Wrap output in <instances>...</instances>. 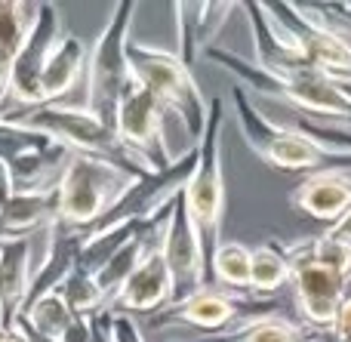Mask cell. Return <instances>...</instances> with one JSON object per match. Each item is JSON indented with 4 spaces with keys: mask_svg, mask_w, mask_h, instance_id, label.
I'll use <instances>...</instances> for the list:
<instances>
[{
    "mask_svg": "<svg viewBox=\"0 0 351 342\" xmlns=\"http://www.w3.org/2000/svg\"><path fill=\"white\" fill-rule=\"evenodd\" d=\"M133 182L139 179L105 160L71 154L59 179V219L56 222L86 234L121 204V197L133 188Z\"/></svg>",
    "mask_w": 351,
    "mask_h": 342,
    "instance_id": "cell-6",
    "label": "cell"
},
{
    "mask_svg": "<svg viewBox=\"0 0 351 342\" xmlns=\"http://www.w3.org/2000/svg\"><path fill=\"white\" fill-rule=\"evenodd\" d=\"M6 330V327H3V318H0V333H3Z\"/></svg>",
    "mask_w": 351,
    "mask_h": 342,
    "instance_id": "cell-34",
    "label": "cell"
},
{
    "mask_svg": "<svg viewBox=\"0 0 351 342\" xmlns=\"http://www.w3.org/2000/svg\"><path fill=\"white\" fill-rule=\"evenodd\" d=\"M12 330H19V333H22V337L28 339V342H56V339H47V337H40V333H37L34 327H31V324H28V321H25V318H19Z\"/></svg>",
    "mask_w": 351,
    "mask_h": 342,
    "instance_id": "cell-31",
    "label": "cell"
},
{
    "mask_svg": "<svg viewBox=\"0 0 351 342\" xmlns=\"http://www.w3.org/2000/svg\"><path fill=\"white\" fill-rule=\"evenodd\" d=\"M293 262V300H296V312L302 324L315 333H330L336 324L342 302L348 296L351 278L346 271L333 269V265L321 262L311 250V238L287 244Z\"/></svg>",
    "mask_w": 351,
    "mask_h": 342,
    "instance_id": "cell-10",
    "label": "cell"
},
{
    "mask_svg": "<svg viewBox=\"0 0 351 342\" xmlns=\"http://www.w3.org/2000/svg\"><path fill=\"white\" fill-rule=\"evenodd\" d=\"M324 234H330V238H336V241H346V244H351V210L346 216H342L336 225H330Z\"/></svg>",
    "mask_w": 351,
    "mask_h": 342,
    "instance_id": "cell-30",
    "label": "cell"
},
{
    "mask_svg": "<svg viewBox=\"0 0 351 342\" xmlns=\"http://www.w3.org/2000/svg\"><path fill=\"white\" fill-rule=\"evenodd\" d=\"M231 102H234V114L241 123V133L247 145L265 160L268 167L284 173H302V170H321V167H351V154L327 151L315 139L296 127H280V123L268 121L247 96V86L237 84L231 90Z\"/></svg>",
    "mask_w": 351,
    "mask_h": 342,
    "instance_id": "cell-3",
    "label": "cell"
},
{
    "mask_svg": "<svg viewBox=\"0 0 351 342\" xmlns=\"http://www.w3.org/2000/svg\"><path fill=\"white\" fill-rule=\"evenodd\" d=\"M68 160L71 151L53 136L19 121H0V164L10 173V188L16 195L56 188Z\"/></svg>",
    "mask_w": 351,
    "mask_h": 342,
    "instance_id": "cell-9",
    "label": "cell"
},
{
    "mask_svg": "<svg viewBox=\"0 0 351 342\" xmlns=\"http://www.w3.org/2000/svg\"><path fill=\"white\" fill-rule=\"evenodd\" d=\"M237 3H173L176 16V40H179V56L188 68L197 62L213 47L216 34L222 31L225 19L234 12Z\"/></svg>",
    "mask_w": 351,
    "mask_h": 342,
    "instance_id": "cell-17",
    "label": "cell"
},
{
    "mask_svg": "<svg viewBox=\"0 0 351 342\" xmlns=\"http://www.w3.org/2000/svg\"><path fill=\"white\" fill-rule=\"evenodd\" d=\"M10 195H12V188H10V173H6V167L0 164V204H3Z\"/></svg>",
    "mask_w": 351,
    "mask_h": 342,
    "instance_id": "cell-32",
    "label": "cell"
},
{
    "mask_svg": "<svg viewBox=\"0 0 351 342\" xmlns=\"http://www.w3.org/2000/svg\"><path fill=\"white\" fill-rule=\"evenodd\" d=\"M197 167L185 185V207L206 259H213L216 247L222 244V213H225V179H222V99H210V117H206L204 139L197 142Z\"/></svg>",
    "mask_w": 351,
    "mask_h": 342,
    "instance_id": "cell-7",
    "label": "cell"
},
{
    "mask_svg": "<svg viewBox=\"0 0 351 342\" xmlns=\"http://www.w3.org/2000/svg\"><path fill=\"white\" fill-rule=\"evenodd\" d=\"M62 37V19H59V6L56 3H37V19L31 28L28 40H25L22 53L16 59L10 77V99H6L3 114H19V111H34L43 108V93H40V80L47 71V62L53 56V47ZM3 121V117H0Z\"/></svg>",
    "mask_w": 351,
    "mask_h": 342,
    "instance_id": "cell-12",
    "label": "cell"
},
{
    "mask_svg": "<svg viewBox=\"0 0 351 342\" xmlns=\"http://www.w3.org/2000/svg\"><path fill=\"white\" fill-rule=\"evenodd\" d=\"M268 12L317 71L351 90V40L342 31H336L311 3H268Z\"/></svg>",
    "mask_w": 351,
    "mask_h": 342,
    "instance_id": "cell-11",
    "label": "cell"
},
{
    "mask_svg": "<svg viewBox=\"0 0 351 342\" xmlns=\"http://www.w3.org/2000/svg\"><path fill=\"white\" fill-rule=\"evenodd\" d=\"M206 59L222 65L225 71H231L241 86L262 93V96L280 99V102L299 108L305 117H327L330 123L339 127H351V93L346 86H339L336 80H330L327 74H321L315 65L311 68H299V71H287V74H271L256 62H247L243 56L231 53L222 47H210Z\"/></svg>",
    "mask_w": 351,
    "mask_h": 342,
    "instance_id": "cell-1",
    "label": "cell"
},
{
    "mask_svg": "<svg viewBox=\"0 0 351 342\" xmlns=\"http://www.w3.org/2000/svg\"><path fill=\"white\" fill-rule=\"evenodd\" d=\"M62 296H65V302L71 306V312L84 315V318H90V315H96L105 308V296H102V290H99L96 275L80 269V265H74L68 281L62 284Z\"/></svg>",
    "mask_w": 351,
    "mask_h": 342,
    "instance_id": "cell-26",
    "label": "cell"
},
{
    "mask_svg": "<svg viewBox=\"0 0 351 342\" xmlns=\"http://www.w3.org/2000/svg\"><path fill=\"white\" fill-rule=\"evenodd\" d=\"M3 121H19V123H25V127H34V130H40V133L53 136L56 142H62L71 154L105 160V164L117 167V170L130 173V176H136V179H145L148 173H152L139 154L123 145L117 130L102 123L90 108L43 105V108H34V111L10 114V117H3Z\"/></svg>",
    "mask_w": 351,
    "mask_h": 342,
    "instance_id": "cell-2",
    "label": "cell"
},
{
    "mask_svg": "<svg viewBox=\"0 0 351 342\" xmlns=\"http://www.w3.org/2000/svg\"><path fill=\"white\" fill-rule=\"evenodd\" d=\"M0 244H3V241H0Z\"/></svg>",
    "mask_w": 351,
    "mask_h": 342,
    "instance_id": "cell-35",
    "label": "cell"
},
{
    "mask_svg": "<svg viewBox=\"0 0 351 342\" xmlns=\"http://www.w3.org/2000/svg\"><path fill=\"white\" fill-rule=\"evenodd\" d=\"M22 318L28 321V324L34 327L40 337L62 342V337L68 333V327L74 324V318H77V315H74L71 306L65 302L62 290H56V293H47V296H40L37 302H31V306L25 308Z\"/></svg>",
    "mask_w": 351,
    "mask_h": 342,
    "instance_id": "cell-25",
    "label": "cell"
},
{
    "mask_svg": "<svg viewBox=\"0 0 351 342\" xmlns=\"http://www.w3.org/2000/svg\"><path fill=\"white\" fill-rule=\"evenodd\" d=\"M86 43L74 34H62L59 43L53 47V56L47 62V71L40 80V93H43V105H56V99L68 96L74 90V84L80 80V74L86 71Z\"/></svg>",
    "mask_w": 351,
    "mask_h": 342,
    "instance_id": "cell-21",
    "label": "cell"
},
{
    "mask_svg": "<svg viewBox=\"0 0 351 342\" xmlns=\"http://www.w3.org/2000/svg\"><path fill=\"white\" fill-rule=\"evenodd\" d=\"M160 253H164V262L173 278V306L206 287L210 259H206L200 234H197V228H194L191 216H188L185 195H179L170 204L164 238H160Z\"/></svg>",
    "mask_w": 351,
    "mask_h": 342,
    "instance_id": "cell-14",
    "label": "cell"
},
{
    "mask_svg": "<svg viewBox=\"0 0 351 342\" xmlns=\"http://www.w3.org/2000/svg\"><path fill=\"white\" fill-rule=\"evenodd\" d=\"M333 333L339 342H348L351 339V290H348V296H346V302H342V308H339V315H336V324H333Z\"/></svg>",
    "mask_w": 351,
    "mask_h": 342,
    "instance_id": "cell-29",
    "label": "cell"
},
{
    "mask_svg": "<svg viewBox=\"0 0 351 342\" xmlns=\"http://www.w3.org/2000/svg\"><path fill=\"white\" fill-rule=\"evenodd\" d=\"M173 306V278L170 269L164 262L160 244L152 247L145 253V259L139 262V269L130 275V281L123 284V290L111 300V306L105 312L111 315H158L164 308Z\"/></svg>",
    "mask_w": 351,
    "mask_h": 342,
    "instance_id": "cell-15",
    "label": "cell"
},
{
    "mask_svg": "<svg viewBox=\"0 0 351 342\" xmlns=\"http://www.w3.org/2000/svg\"><path fill=\"white\" fill-rule=\"evenodd\" d=\"M315 337H317V342H339L333 333H315Z\"/></svg>",
    "mask_w": 351,
    "mask_h": 342,
    "instance_id": "cell-33",
    "label": "cell"
},
{
    "mask_svg": "<svg viewBox=\"0 0 351 342\" xmlns=\"http://www.w3.org/2000/svg\"><path fill=\"white\" fill-rule=\"evenodd\" d=\"M210 275L231 293H250L253 278V250L241 241H222L210 259Z\"/></svg>",
    "mask_w": 351,
    "mask_h": 342,
    "instance_id": "cell-24",
    "label": "cell"
},
{
    "mask_svg": "<svg viewBox=\"0 0 351 342\" xmlns=\"http://www.w3.org/2000/svg\"><path fill=\"white\" fill-rule=\"evenodd\" d=\"M271 315H284V306L278 300H262L253 293H231V290L204 287L194 296L176 302L152 318L154 330L164 327H194L200 337H216V333H228L237 327L250 324L259 318H271Z\"/></svg>",
    "mask_w": 351,
    "mask_h": 342,
    "instance_id": "cell-8",
    "label": "cell"
},
{
    "mask_svg": "<svg viewBox=\"0 0 351 342\" xmlns=\"http://www.w3.org/2000/svg\"><path fill=\"white\" fill-rule=\"evenodd\" d=\"M136 3L121 0L111 10L105 31L96 37L86 62V108L102 123L114 127L121 102L133 86V68H130V25H133Z\"/></svg>",
    "mask_w": 351,
    "mask_h": 342,
    "instance_id": "cell-4",
    "label": "cell"
},
{
    "mask_svg": "<svg viewBox=\"0 0 351 342\" xmlns=\"http://www.w3.org/2000/svg\"><path fill=\"white\" fill-rule=\"evenodd\" d=\"M293 281V262L287 247L265 241V244L253 247V278H250V293L271 300L284 284Z\"/></svg>",
    "mask_w": 351,
    "mask_h": 342,
    "instance_id": "cell-23",
    "label": "cell"
},
{
    "mask_svg": "<svg viewBox=\"0 0 351 342\" xmlns=\"http://www.w3.org/2000/svg\"><path fill=\"white\" fill-rule=\"evenodd\" d=\"M37 19V3H19V0H0V117H3L6 99H10V77L16 59L28 40Z\"/></svg>",
    "mask_w": 351,
    "mask_h": 342,
    "instance_id": "cell-20",
    "label": "cell"
},
{
    "mask_svg": "<svg viewBox=\"0 0 351 342\" xmlns=\"http://www.w3.org/2000/svg\"><path fill=\"white\" fill-rule=\"evenodd\" d=\"M111 333H114V342H145V339H142V330H139V324H136L133 315H114Z\"/></svg>",
    "mask_w": 351,
    "mask_h": 342,
    "instance_id": "cell-27",
    "label": "cell"
},
{
    "mask_svg": "<svg viewBox=\"0 0 351 342\" xmlns=\"http://www.w3.org/2000/svg\"><path fill=\"white\" fill-rule=\"evenodd\" d=\"M290 207L317 222H336L351 210V176L342 170H317L290 191Z\"/></svg>",
    "mask_w": 351,
    "mask_h": 342,
    "instance_id": "cell-16",
    "label": "cell"
},
{
    "mask_svg": "<svg viewBox=\"0 0 351 342\" xmlns=\"http://www.w3.org/2000/svg\"><path fill=\"white\" fill-rule=\"evenodd\" d=\"M176 342H317L315 330L305 324L284 318V315H271V318H259L250 324L237 327L228 333H216V337H194V339H176Z\"/></svg>",
    "mask_w": 351,
    "mask_h": 342,
    "instance_id": "cell-22",
    "label": "cell"
},
{
    "mask_svg": "<svg viewBox=\"0 0 351 342\" xmlns=\"http://www.w3.org/2000/svg\"><path fill=\"white\" fill-rule=\"evenodd\" d=\"M31 238L3 241L0 244V318L3 327L12 330L25 315L31 293Z\"/></svg>",
    "mask_w": 351,
    "mask_h": 342,
    "instance_id": "cell-18",
    "label": "cell"
},
{
    "mask_svg": "<svg viewBox=\"0 0 351 342\" xmlns=\"http://www.w3.org/2000/svg\"><path fill=\"white\" fill-rule=\"evenodd\" d=\"M164 117H167V108L158 102V96L148 93L133 77V86L127 90L121 111H117L114 130L123 139V145L139 154L152 173H164L176 164V158L170 154L164 139Z\"/></svg>",
    "mask_w": 351,
    "mask_h": 342,
    "instance_id": "cell-13",
    "label": "cell"
},
{
    "mask_svg": "<svg viewBox=\"0 0 351 342\" xmlns=\"http://www.w3.org/2000/svg\"><path fill=\"white\" fill-rule=\"evenodd\" d=\"M59 219V185L47 191H12L0 204V241L31 238L37 228L53 225Z\"/></svg>",
    "mask_w": 351,
    "mask_h": 342,
    "instance_id": "cell-19",
    "label": "cell"
},
{
    "mask_svg": "<svg viewBox=\"0 0 351 342\" xmlns=\"http://www.w3.org/2000/svg\"><path fill=\"white\" fill-rule=\"evenodd\" d=\"M130 68L133 77L145 86L148 93L158 96V102L167 108V114H176L185 127V133L197 145L204 139L206 117H210V105L200 96L197 80L191 77V68L179 59L176 53L158 47H145V43L130 40Z\"/></svg>",
    "mask_w": 351,
    "mask_h": 342,
    "instance_id": "cell-5",
    "label": "cell"
},
{
    "mask_svg": "<svg viewBox=\"0 0 351 342\" xmlns=\"http://www.w3.org/2000/svg\"><path fill=\"white\" fill-rule=\"evenodd\" d=\"M90 342H114V333H111V324H114V315L111 312H96L90 315Z\"/></svg>",
    "mask_w": 351,
    "mask_h": 342,
    "instance_id": "cell-28",
    "label": "cell"
}]
</instances>
